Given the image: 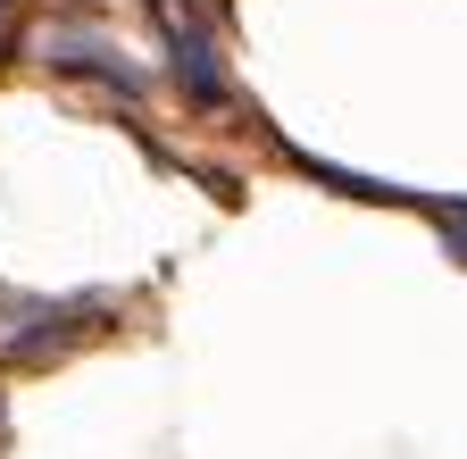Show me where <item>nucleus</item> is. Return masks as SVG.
Wrapping results in <instances>:
<instances>
[{"instance_id":"f257e3e1","label":"nucleus","mask_w":467,"mask_h":459,"mask_svg":"<svg viewBox=\"0 0 467 459\" xmlns=\"http://www.w3.org/2000/svg\"><path fill=\"white\" fill-rule=\"evenodd\" d=\"M167 34H175V76L192 84V100H225V68L209 59V34L201 26H175V17H167Z\"/></svg>"}]
</instances>
